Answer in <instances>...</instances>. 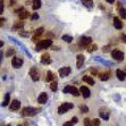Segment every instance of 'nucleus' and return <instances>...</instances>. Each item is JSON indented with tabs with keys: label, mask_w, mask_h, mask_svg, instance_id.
Returning <instances> with one entry per match:
<instances>
[{
	"label": "nucleus",
	"mask_w": 126,
	"mask_h": 126,
	"mask_svg": "<svg viewBox=\"0 0 126 126\" xmlns=\"http://www.w3.org/2000/svg\"><path fill=\"white\" fill-rule=\"evenodd\" d=\"M51 46H52V40H50V39L42 40V41L36 46V51H40V50H43V49H48V48L51 47Z\"/></svg>",
	"instance_id": "nucleus-1"
},
{
	"label": "nucleus",
	"mask_w": 126,
	"mask_h": 126,
	"mask_svg": "<svg viewBox=\"0 0 126 126\" xmlns=\"http://www.w3.org/2000/svg\"><path fill=\"white\" fill-rule=\"evenodd\" d=\"M63 92H64V93H69V94H72V95H74V97H79V90H77L73 85H67L66 88H64Z\"/></svg>",
	"instance_id": "nucleus-2"
},
{
	"label": "nucleus",
	"mask_w": 126,
	"mask_h": 126,
	"mask_svg": "<svg viewBox=\"0 0 126 126\" xmlns=\"http://www.w3.org/2000/svg\"><path fill=\"white\" fill-rule=\"evenodd\" d=\"M39 111V109H35V108H32V107H26L22 110V116L24 117H29V116H34L36 115Z\"/></svg>",
	"instance_id": "nucleus-3"
},
{
	"label": "nucleus",
	"mask_w": 126,
	"mask_h": 126,
	"mask_svg": "<svg viewBox=\"0 0 126 126\" xmlns=\"http://www.w3.org/2000/svg\"><path fill=\"white\" fill-rule=\"evenodd\" d=\"M73 108H74L73 103L65 102V103H63V105L58 108V114L59 115H63V114H65V112H67L68 110H70V109H73Z\"/></svg>",
	"instance_id": "nucleus-4"
},
{
	"label": "nucleus",
	"mask_w": 126,
	"mask_h": 126,
	"mask_svg": "<svg viewBox=\"0 0 126 126\" xmlns=\"http://www.w3.org/2000/svg\"><path fill=\"white\" fill-rule=\"evenodd\" d=\"M111 57L115 59V60L122 62V60H124V52H122V51L118 49H115V50H112Z\"/></svg>",
	"instance_id": "nucleus-5"
},
{
	"label": "nucleus",
	"mask_w": 126,
	"mask_h": 126,
	"mask_svg": "<svg viewBox=\"0 0 126 126\" xmlns=\"http://www.w3.org/2000/svg\"><path fill=\"white\" fill-rule=\"evenodd\" d=\"M30 76H31V79L34 81V82H36V81H39L40 79V74H39V70L36 67H32L31 69H30Z\"/></svg>",
	"instance_id": "nucleus-6"
},
{
	"label": "nucleus",
	"mask_w": 126,
	"mask_h": 126,
	"mask_svg": "<svg viewBox=\"0 0 126 126\" xmlns=\"http://www.w3.org/2000/svg\"><path fill=\"white\" fill-rule=\"evenodd\" d=\"M12 65L14 68H21L22 65H23V59L18 58V57H14L12 60Z\"/></svg>",
	"instance_id": "nucleus-7"
},
{
	"label": "nucleus",
	"mask_w": 126,
	"mask_h": 126,
	"mask_svg": "<svg viewBox=\"0 0 126 126\" xmlns=\"http://www.w3.org/2000/svg\"><path fill=\"white\" fill-rule=\"evenodd\" d=\"M91 41H92V39L90 36H82L79 43L81 47H86V46H89V44L91 43Z\"/></svg>",
	"instance_id": "nucleus-8"
},
{
	"label": "nucleus",
	"mask_w": 126,
	"mask_h": 126,
	"mask_svg": "<svg viewBox=\"0 0 126 126\" xmlns=\"http://www.w3.org/2000/svg\"><path fill=\"white\" fill-rule=\"evenodd\" d=\"M10 103V106H9V109L10 110H18L19 109V107H21V102L18 101V100H13L12 102H9Z\"/></svg>",
	"instance_id": "nucleus-9"
},
{
	"label": "nucleus",
	"mask_w": 126,
	"mask_h": 126,
	"mask_svg": "<svg viewBox=\"0 0 126 126\" xmlns=\"http://www.w3.org/2000/svg\"><path fill=\"white\" fill-rule=\"evenodd\" d=\"M41 63L43 65H49L51 64V59H50V55L49 53H43L41 56Z\"/></svg>",
	"instance_id": "nucleus-10"
},
{
	"label": "nucleus",
	"mask_w": 126,
	"mask_h": 126,
	"mask_svg": "<svg viewBox=\"0 0 126 126\" xmlns=\"http://www.w3.org/2000/svg\"><path fill=\"white\" fill-rule=\"evenodd\" d=\"M48 100V94L46 93V92H42V93H40V95H39L38 98V102L41 103V105H43V103L47 102Z\"/></svg>",
	"instance_id": "nucleus-11"
},
{
	"label": "nucleus",
	"mask_w": 126,
	"mask_h": 126,
	"mask_svg": "<svg viewBox=\"0 0 126 126\" xmlns=\"http://www.w3.org/2000/svg\"><path fill=\"white\" fill-rule=\"evenodd\" d=\"M70 73V67H62L59 69V75L62 77H66Z\"/></svg>",
	"instance_id": "nucleus-12"
},
{
	"label": "nucleus",
	"mask_w": 126,
	"mask_h": 126,
	"mask_svg": "<svg viewBox=\"0 0 126 126\" xmlns=\"http://www.w3.org/2000/svg\"><path fill=\"white\" fill-rule=\"evenodd\" d=\"M79 92L83 94V97H84V98H89L90 95H91V92H90L89 88H86V86H81V89H79Z\"/></svg>",
	"instance_id": "nucleus-13"
},
{
	"label": "nucleus",
	"mask_w": 126,
	"mask_h": 126,
	"mask_svg": "<svg viewBox=\"0 0 126 126\" xmlns=\"http://www.w3.org/2000/svg\"><path fill=\"white\" fill-rule=\"evenodd\" d=\"M114 26L117 30H122L123 29V23L118 17H114Z\"/></svg>",
	"instance_id": "nucleus-14"
},
{
	"label": "nucleus",
	"mask_w": 126,
	"mask_h": 126,
	"mask_svg": "<svg viewBox=\"0 0 126 126\" xmlns=\"http://www.w3.org/2000/svg\"><path fill=\"white\" fill-rule=\"evenodd\" d=\"M84 60H85V58H84V56H83V55H79V56H77V63H76L77 68L82 67L83 64H84Z\"/></svg>",
	"instance_id": "nucleus-15"
},
{
	"label": "nucleus",
	"mask_w": 126,
	"mask_h": 126,
	"mask_svg": "<svg viewBox=\"0 0 126 126\" xmlns=\"http://www.w3.org/2000/svg\"><path fill=\"white\" fill-rule=\"evenodd\" d=\"M116 75H117V79H119V81H125V72H124V70L117 69Z\"/></svg>",
	"instance_id": "nucleus-16"
},
{
	"label": "nucleus",
	"mask_w": 126,
	"mask_h": 126,
	"mask_svg": "<svg viewBox=\"0 0 126 126\" xmlns=\"http://www.w3.org/2000/svg\"><path fill=\"white\" fill-rule=\"evenodd\" d=\"M41 7V0H32V8L34 10H38Z\"/></svg>",
	"instance_id": "nucleus-17"
},
{
	"label": "nucleus",
	"mask_w": 126,
	"mask_h": 126,
	"mask_svg": "<svg viewBox=\"0 0 126 126\" xmlns=\"http://www.w3.org/2000/svg\"><path fill=\"white\" fill-rule=\"evenodd\" d=\"M9 102H10V94L9 93H6L5 94V99H3V101H2V107H7V106L9 105Z\"/></svg>",
	"instance_id": "nucleus-18"
},
{
	"label": "nucleus",
	"mask_w": 126,
	"mask_h": 126,
	"mask_svg": "<svg viewBox=\"0 0 126 126\" xmlns=\"http://www.w3.org/2000/svg\"><path fill=\"white\" fill-rule=\"evenodd\" d=\"M100 117L103 118L105 120L109 119V111L108 110H100Z\"/></svg>",
	"instance_id": "nucleus-19"
},
{
	"label": "nucleus",
	"mask_w": 126,
	"mask_h": 126,
	"mask_svg": "<svg viewBox=\"0 0 126 126\" xmlns=\"http://www.w3.org/2000/svg\"><path fill=\"white\" fill-rule=\"evenodd\" d=\"M18 16H19V18H21V19H25V18L29 17V12H26V10L22 9L21 12L18 13Z\"/></svg>",
	"instance_id": "nucleus-20"
},
{
	"label": "nucleus",
	"mask_w": 126,
	"mask_h": 126,
	"mask_svg": "<svg viewBox=\"0 0 126 126\" xmlns=\"http://www.w3.org/2000/svg\"><path fill=\"white\" fill-rule=\"evenodd\" d=\"M83 81L90 85H94V79H92L91 76H86V75H85V76H83Z\"/></svg>",
	"instance_id": "nucleus-21"
},
{
	"label": "nucleus",
	"mask_w": 126,
	"mask_h": 126,
	"mask_svg": "<svg viewBox=\"0 0 126 126\" xmlns=\"http://www.w3.org/2000/svg\"><path fill=\"white\" fill-rule=\"evenodd\" d=\"M82 3L84 5L85 7H88V8H92L93 7V1L92 0H81Z\"/></svg>",
	"instance_id": "nucleus-22"
},
{
	"label": "nucleus",
	"mask_w": 126,
	"mask_h": 126,
	"mask_svg": "<svg viewBox=\"0 0 126 126\" xmlns=\"http://www.w3.org/2000/svg\"><path fill=\"white\" fill-rule=\"evenodd\" d=\"M23 26H24L23 22H17V23H16L14 26H13V30H14V31H18V30H22V29H23Z\"/></svg>",
	"instance_id": "nucleus-23"
},
{
	"label": "nucleus",
	"mask_w": 126,
	"mask_h": 126,
	"mask_svg": "<svg viewBox=\"0 0 126 126\" xmlns=\"http://www.w3.org/2000/svg\"><path fill=\"white\" fill-rule=\"evenodd\" d=\"M109 77H110V73H109V72L100 75V79H101V81H107V79H109Z\"/></svg>",
	"instance_id": "nucleus-24"
},
{
	"label": "nucleus",
	"mask_w": 126,
	"mask_h": 126,
	"mask_svg": "<svg viewBox=\"0 0 126 126\" xmlns=\"http://www.w3.org/2000/svg\"><path fill=\"white\" fill-rule=\"evenodd\" d=\"M77 122H79L77 117H74V118H72V120H70V122H68V123H65L64 125L65 126H70V125H74V124H77Z\"/></svg>",
	"instance_id": "nucleus-25"
},
{
	"label": "nucleus",
	"mask_w": 126,
	"mask_h": 126,
	"mask_svg": "<svg viewBox=\"0 0 126 126\" xmlns=\"http://www.w3.org/2000/svg\"><path fill=\"white\" fill-rule=\"evenodd\" d=\"M53 79H55V75H53L51 72H48L47 73V79H47V82H51Z\"/></svg>",
	"instance_id": "nucleus-26"
},
{
	"label": "nucleus",
	"mask_w": 126,
	"mask_h": 126,
	"mask_svg": "<svg viewBox=\"0 0 126 126\" xmlns=\"http://www.w3.org/2000/svg\"><path fill=\"white\" fill-rule=\"evenodd\" d=\"M63 40H64L65 42H67V43H70V42L73 41V38H72L70 35H64V36H63Z\"/></svg>",
	"instance_id": "nucleus-27"
},
{
	"label": "nucleus",
	"mask_w": 126,
	"mask_h": 126,
	"mask_svg": "<svg viewBox=\"0 0 126 126\" xmlns=\"http://www.w3.org/2000/svg\"><path fill=\"white\" fill-rule=\"evenodd\" d=\"M14 53H15V49H13V48H9V49L7 50V52H6V57H12Z\"/></svg>",
	"instance_id": "nucleus-28"
},
{
	"label": "nucleus",
	"mask_w": 126,
	"mask_h": 126,
	"mask_svg": "<svg viewBox=\"0 0 126 126\" xmlns=\"http://www.w3.org/2000/svg\"><path fill=\"white\" fill-rule=\"evenodd\" d=\"M57 88H58V86H57V83L56 82H52L51 84H50V89H51V91H52V92H56L57 91Z\"/></svg>",
	"instance_id": "nucleus-29"
},
{
	"label": "nucleus",
	"mask_w": 126,
	"mask_h": 126,
	"mask_svg": "<svg viewBox=\"0 0 126 126\" xmlns=\"http://www.w3.org/2000/svg\"><path fill=\"white\" fill-rule=\"evenodd\" d=\"M79 109H81V111H82V112H88L89 111V108L86 107V106H81V107H79Z\"/></svg>",
	"instance_id": "nucleus-30"
},
{
	"label": "nucleus",
	"mask_w": 126,
	"mask_h": 126,
	"mask_svg": "<svg viewBox=\"0 0 126 126\" xmlns=\"http://www.w3.org/2000/svg\"><path fill=\"white\" fill-rule=\"evenodd\" d=\"M43 31H44L43 27H40V29H38L36 31H35V34H36V35H40V34H42V33H43Z\"/></svg>",
	"instance_id": "nucleus-31"
},
{
	"label": "nucleus",
	"mask_w": 126,
	"mask_h": 126,
	"mask_svg": "<svg viewBox=\"0 0 126 126\" xmlns=\"http://www.w3.org/2000/svg\"><path fill=\"white\" fill-rule=\"evenodd\" d=\"M3 8H5V6H3V0H0V14L3 13Z\"/></svg>",
	"instance_id": "nucleus-32"
},
{
	"label": "nucleus",
	"mask_w": 126,
	"mask_h": 126,
	"mask_svg": "<svg viewBox=\"0 0 126 126\" xmlns=\"http://www.w3.org/2000/svg\"><path fill=\"white\" fill-rule=\"evenodd\" d=\"M119 14L122 15V18H125V8H120L119 9Z\"/></svg>",
	"instance_id": "nucleus-33"
},
{
	"label": "nucleus",
	"mask_w": 126,
	"mask_h": 126,
	"mask_svg": "<svg viewBox=\"0 0 126 126\" xmlns=\"http://www.w3.org/2000/svg\"><path fill=\"white\" fill-rule=\"evenodd\" d=\"M110 48H111V46H106V47L102 48V51L103 52H108L109 50H110Z\"/></svg>",
	"instance_id": "nucleus-34"
},
{
	"label": "nucleus",
	"mask_w": 126,
	"mask_h": 126,
	"mask_svg": "<svg viewBox=\"0 0 126 126\" xmlns=\"http://www.w3.org/2000/svg\"><path fill=\"white\" fill-rule=\"evenodd\" d=\"M84 125H86V126H91V125H92L91 120L88 119V118H86V119H84Z\"/></svg>",
	"instance_id": "nucleus-35"
},
{
	"label": "nucleus",
	"mask_w": 126,
	"mask_h": 126,
	"mask_svg": "<svg viewBox=\"0 0 126 126\" xmlns=\"http://www.w3.org/2000/svg\"><path fill=\"white\" fill-rule=\"evenodd\" d=\"M92 125H100V119H93L92 120Z\"/></svg>",
	"instance_id": "nucleus-36"
},
{
	"label": "nucleus",
	"mask_w": 126,
	"mask_h": 126,
	"mask_svg": "<svg viewBox=\"0 0 126 126\" xmlns=\"http://www.w3.org/2000/svg\"><path fill=\"white\" fill-rule=\"evenodd\" d=\"M93 50H97V46H95V44H94V46H91V47H90V49H88V51H89V52H92Z\"/></svg>",
	"instance_id": "nucleus-37"
},
{
	"label": "nucleus",
	"mask_w": 126,
	"mask_h": 126,
	"mask_svg": "<svg viewBox=\"0 0 126 126\" xmlns=\"http://www.w3.org/2000/svg\"><path fill=\"white\" fill-rule=\"evenodd\" d=\"M38 18H39V15L36 14V13H34V14L31 16V19H38Z\"/></svg>",
	"instance_id": "nucleus-38"
},
{
	"label": "nucleus",
	"mask_w": 126,
	"mask_h": 126,
	"mask_svg": "<svg viewBox=\"0 0 126 126\" xmlns=\"http://www.w3.org/2000/svg\"><path fill=\"white\" fill-rule=\"evenodd\" d=\"M19 35H21V36H25V38H26V36H29V33H26V32H23V31H22V32H19Z\"/></svg>",
	"instance_id": "nucleus-39"
},
{
	"label": "nucleus",
	"mask_w": 126,
	"mask_h": 126,
	"mask_svg": "<svg viewBox=\"0 0 126 126\" xmlns=\"http://www.w3.org/2000/svg\"><path fill=\"white\" fill-rule=\"evenodd\" d=\"M5 22H6V19H5V18H0V27L3 26V24H5Z\"/></svg>",
	"instance_id": "nucleus-40"
},
{
	"label": "nucleus",
	"mask_w": 126,
	"mask_h": 126,
	"mask_svg": "<svg viewBox=\"0 0 126 126\" xmlns=\"http://www.w3.org/2000/svg\"><path fill=\"white\" fill-rule=\"evenodd\" d=\"M91 73L95 75V74H98V72H97V69H93V68H91Z\"/></svg>",
	"instance_id": "nucleus-41"
},
{
	"label": "nucleus",
	"mask_w": 126,
	"mask_h": 126,
	"mask_svg": "<svg viewBox=\"0 0 126 126\" xmlns=\"http://www.w3.org/2000/svg\"><path fill=\"white\" fill-rule=\"evenodd\" d=\"M106 1H107L108 3H114L115 2V0H106Z\"/></svg>",
	"instance_id": "nucleus-42"
},
{
	"label": "nucleus",
	"mask_w": 126,
	"mask_h": 126,
	"mask_svg": "<svg viewBox=\"0 0 126 126\" xmlns=\"http://www.w3.org/2000/svg\"><path fill=\"white\" fill-rule=\"evenodd\" d=\"M2 46H3V42H2V41H0V48L2 47Z\"/></svg>",
	"instance_id": "nucleus-43"
},
{
	"label": "nucleus",
	"mask_w": 126,
	"mask_h": 126,
	"mask_svg": "<svg viewBox=\"0 0 126 126\" xmlns=\"http://www.w3.org/2000/svg\"><path fill=\"white\" fill-rule=\"evenodd\" d=\"M53 50H59V47H53Z\"/></svg>",
	"instance_id": "nucleus-44"
}]
</instances>
